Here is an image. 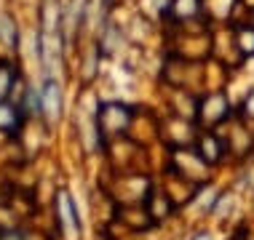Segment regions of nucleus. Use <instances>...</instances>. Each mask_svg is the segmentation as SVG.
<instances>
[{
    "mask_svg": "<svg viewBox=\"0 0 254 240\" xmlns=\"http://www.w3.org/2000/svg\"><path fill=\"white\" fill-rule=\"evenodd\" d=\"M57 208H59V222H62V232L67 238L78 240L80 238V222L75 216V205H72V197L67 192H59V200H57Z\"/></svg>",
    "mask_w": 254,
    "mask_h": 240,
    "instance_id": "1",
    "label": "nucleus"
},
{
    "mask_svg": "<svg viewBox=\"0 0 254 240\" xmlns=\"http://www.w3.org/2000/svg\"><path fill=\"white\" fill-rule=\"evenodd\" d=\"M40 109H43L46 115H51V120L59 118V112H62V91H59L57 80H46L43 83V91H40Z\"/></svg>",
    "mask_w": 254,
    "mask_h": 240,
    "instance_id": "2",
    "label": "nucleus"
},
{
    "mask_svg": "<svg viewBox=\"0 0 254 240\" xmlns=\"http://www.w3.org/2000/svg\"><path fill=\"white\" fill-rule=\"evenodd\" d=\"M238 46H241V51L246 53V56H254V27L241 30V35H238Z\"/></svg>",
    "mask_w": 254,
    "mask_h": 240,
    "instance_id": "3",
    "label": "nucleus"
},
{
    "mask_svg": "<svg viewBox=\"0 0 254 240\" xmlns=\"http://www.w3.org/2000/svg\"><path fill=\"white\" fill-rule=\"evenodd\" d=\"M16 120H19L16 109L8 107V104H0V128H13Z\"/></svg>",
    "mask_w": 254,
    "mask_h": 240,
    "instance_id": "4",
    "label": "nucleus"
},
{
    "mask_svg": "<svg viewBox=\"0 0 254 240\" xmlns=\"http://www.w3.org/2000/svg\"><path fill=\"white\" fill-rule=\"evenodd\" d=\"M13 86V72L11 67H0V96H5Z\"/></svg>",
    "mask_w": 254,
    "mask_h": 240,
    "instance_id": "5",
    "label": "nucleus"
}]
</instances>
